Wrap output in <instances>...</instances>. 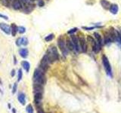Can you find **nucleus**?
<instances>
[{"label":"nucleus","mask_w":121,"mask_h":113,"mask_svg":"<svg viewBox=\"0 0 121 113\" xmlns=\"http://www.w3.org/2000/svg\"><path fill=\"white\" fill-rule=\"evenodd\" d=\"M8 106H9V109H11V105H10V104L8 105Z\"/></svg>","instance_id":"39"},{"label":"nucleus","mask_w":121,"mask_h":113,"mask_svg":"<svg viewBox=\"0 0 121 113\" xmlns=\"http://www.w3.org/2000/svg\"><path fill=\"white\" fill-rule=\"evenodd\" d=\"M77 28H73V29H70V30H68V31H67V33L68 34H70V35H72V34H73V33H74L75 32H77Z\"/></svg>","instance_id":"29"},{"label":"nucleus","mask_w":121,"mask_h":113,"mask_svg":"<svg viewBox=\"0 0 121 113\" xmlns=\"http://www.w3.org/2000/svg\"><path fill=\"white\" fill-rule=\"evenodd\" d=\"M95 28V26H91V27H86V26H83V27H82V29H84L86 30H92Z\"/></svg>","instance_id":"32"},{"label":"nucleus","mask_w":121,"mask_h":113,"mask_svg":"<svg viewBox=\"0 0 121 113\" xmlns=\"http://www.w3.org/2000/svg\"><path fill=\"white\" fill-rule=\"evenodd\" d=\"M17 100L21 105H24L26 104V95L23 92H20L17 95Z\"/></svg>","instance_id":"12"},{"label":"nucleus","mask_w":121,"mask_h":113,"mask_svg":"<svg viewBox=\"0 0 121 113\" xmlns=\"http://www.w3.org/2000/svg\"><path fill=\"white\" fill-rule=\"evenodd\" d=\"M12 113H16V110L14 108H12Z\"/></svg>","instance_id":"38"},{"label":"nucleus","mask_w":121,"mask_h":113,"mask_svg":"<svg viewBox=\"0 0 121 113\" xmlns=\"http://www.w3.org/2000/svg\"><path fill=\"white\" fill-rule=\"evenodd\" d=\"M14 75H15V70L14 69H12V70H11V77H14Z\"/></svg>","instance_id":"34"},{"label":"nucleus","mask_w":121,"mask_h":113,"mask_svg":"<svg viewBox=\"0 0 121 113\" xmlns=\"http://www.w3.org/2000/svg\"><path fill=\"white\" fill-rule=\"evenodd\" d=\"M79 48L82 52H86L87 50V45H86V39L83 36H80L79 38Z\"/></svg>","instance_id":"7"},{"label":"nucleus","mask_w":121,"mask_h":113,"mask_svg":"<svg viewBox=\"0 0 121 113\" xmlns=\"http://www.w3.org/2000/svg\"><path fill=\"white\" fill-rule=\"evenodd\" d=\"M94 36H95V38L98 44H99L101 46H102V44H103V41H102V39H101V36H100V34L98 33V32H94Z\"/></svg>","instance_id":"21"},{"label":"nucleus","mask_w":121,"mask_h":113,"mask_svg":"<svg viewBox=\"0 0 121 113\" xmlns=\"http://www.w3.org/2000/svg\"><path fill=\"white\" fill-rule=\"evenodd\" d=\"M0 29L6 35L11 34V26L5 23H0Z\"/></svg>","instance_id":"8"},{"label":"nucleus","mask_w":121,"mask_h":113,"mask_svg":"<svg viewBox=\"0 0 121 113\" xmlns=\"http://www.w3.org/2000/svg\"><path fill=\"white\" fill-rule=\"evenodd\" d=\"M22 77H23V71L21 69H19L17 71V81H21Z\"/></svg>","instance_id":"25"},{"label":"nucleus","mask_w":121,"mask_h":113,"mask_svg":"<svg viewBox=\"0 0 121 113\" xmlns=\"http://www.w3.org/2000/svg\"><path fill=\"white\" fill-rule=\"evenodd\" d=\"M33 93H43V85H39V84H36V83H34L33 86Z\"/></svg>","instance_id":"11"},{"label":"nucleus","mask_w":121,"mask_h":113,"mask_svg":"<svg viewBox=\"0 0 121 113\" xmlns=\"http://www.w3.org/2000/svg\"><path fill=\"white\" fill-rule=\"evenodd\" d=\"M17 89V83H14L13 87H12V93L13 94H14L15 93H16Z\"/></svg>","instance_id":"28"},{"label":"nucleus","mask_w":121,"mask_h":113,"mask_svg":"<svg viewBox=\"0 0 121 113\" xmlns=\"http://www.w3.org/2000/svg\"><path fill=\"white\" fill-rule=\"evenodd\" d=\"M22 2H24V4H28L30 3V0H21Z\"/></svg>","instance_id":"36"},{"label":"nucleus","mask_w":121,"mask_h":113,"mask_svg":"<svg viewBox=\"0 0 121 113\" xmlns=\"http://www.w3.org/2000/svg\"><path fill=\"white\" fill-rule=\"evenodd\" d=\"M37 5L39 7H43L45 5V2H44L43 0H39V1H38Z\"/></svg>","instance_id":"30"},{"label":"nucleus","mask_w":121,"mask_h":113,"mask_svg":"<svg viewBox=\"0 0 121 113\" xmlns=\"http://www.w3.org/2000/svg\"><path fill=\"white\" fill-rule=\"evenodd\" d=\"M100 3H101V6L106 10L110 9V7H111V2H110L109 1H108V0H101Z\"/></svg>","instance_id":"17"},{"label":"nucleus","mask_w":121,"mask_h":113,"mask_svg":"<svg viewBox=\"0 0 121 113\" xmlns=\"http://www.w3.org/2000/svg\"><path fill=\"white\" fill-rule=\"evenodd\" d=\"M2 3L4 5H5V7H9V3L10 2H12L13 0H1Z\"/></svg>","instance_id":"27"},{"label":"nucleus","mask_w":121,"mask_h":113,"mask_svg":"<svg viewBox=\"0 0 121 113\" xmlns=\"http://www.w3.org/2000/svg\"><path fill=\"white\" fill-rule=\"evenodd\" d=\"M26 111L27 113H34V109L31 104H28L26 107Z\"/></svg>","instance_id":"22"},{"label":"nucleus","mask_w":121,"mask_h":113,"mask_svg":"<svg viewBox=\"0 0 121 113\" xmlns=\"http://www.w3.org/2000/svg\"><path fill=\"white\" fill-rule=\"evenodd\" d=\"M21 66L26 73H29L30 69V64L29 62L26 61V60H24V61L21 62Z\"/></svg>","instance_id":"18"},{"label":"nucleus","mask_w":121,"mask_h":113,"mask_svg":"<svg viewBox=\"0 0 121 113\" xmlns=\"http://www.w3.org/2000/svg\"><path fill=\"white\" fill-rule=\"evenodd\" d=\"M50 61H49V59L48 57L47 54H45L44 55V56L43 57V59L41 60V62H40V65H39V68L40 69L44 71V72H46L48 69V67H49V64H50Z\"/></svg>","instance_id":"5"},{"label":"nucleus","mask_w":121,"mask_h":113,"mask_svg":"<svg viewBox=\"0 0 121 113\" xmlns=\"http://www.w3.org/2000/svg\"><path fill=\"white\" fill-rule=\"evenodd\" d=\"M0 85H2V81H1V79H0Z\"/></svg>","instance_id":"40"},{"label":"nucleus","mask_w":121,"mask_h":113,"mask_svg":"<svg viewBox=\"0 0 121 113\" xmlns=\"http://www.w3.org/2000/svg\"><path fill=\"white\" fill-rule=\"evenodd\" d=\"M102 63H103V66H104V68L106 71L107 75L110 77H112V69H111V64L109 63L108 57L104 55L102 56Z\"/></svg>","instance_id":"3"},{"label":"nucleus","mask_w":121,"mask_h":113,"mask_svg":"<svg viewBox=\"0 0 121 113\" xmlns=\"http://www.w3.org/2000/svg\"><path fill=\"white\" fill-rule=\"evenodd\" d=\"M16 45L17 47H20L21 45V38H18V39L16 40Z\"/></svg>","instance_id":"31"},{"label":"nucleus","mask_w":121,"mask_h":113,"mask_svg":"<svg viewBox=\"0 0 121 113\" xmlns=\"http://www.w3.org/2000/svg\"><path fill=\"white\" fill-rule=\"evenodd\" d=\"M37 110H38V113H45L43 112V110L41 108H39V109H37Z\"/></svg>","instance_id":"35"},{"label":"nucleus","mask_w":121,"mask_h":113,"mask_svg":"<svg viewBox=\"0 0 121 113\" xmlns=\"http://www.w3.org/2000/svg\"><path fill=\"white\" fill-rule=\"evenodd\" d=\"M17 31L20 34H24L26 32V28L24 27V26H17Z\"/></svg>","instance_id":"26"},{"label":"nucleus","mask_w":121,"mask_h":113,"mask_svg":"<svg viewBox=\"0 0 121 113\" xmlns=\"http://www.w3.org/2000/svg\"><path fill=\"white\" fill-rule=\"evenodd\" d=\"M54 37H55V35L53 33H51V34H49V35H48L47 36H45V41H47V42H48V41H51L53 40V39H54Z\"/></svg>","instance_id":"23"},{"label":"nucleus","mask_w":121,"mask_h":113,"mask_svg":"<svg viewBox=\"0 0 121 113\" xmlns=\"http://www.w3.org/2000/svg\"><path fill=\"white\" fill-rule=\"evenodd\" d=\"M46 54L51 63L56 61V60H58L59 59V54H58V50H57L56 47L54 46V45H52V46L48 48Z\"/></svg>","instance_id":"2"},{"label":"nucleus","mask_w":121,"mask_h":113,"mask_svg":"<svg viewBox=\"0 0 121 113\" xmlns=\"http://www.w3.org/2000/svg\"><path fill=\"white\" fill-rule=\"evenodd\" d=\"M29 44V40L26 37H22L21 38V45L26 46Z\"/></svg>","instance_id":"24"},{"label":"nucleus","mask_w":121,"mask_h":113,"mask_svg":"<svg viewBox=\"0 0 121 113\" xmlns=\"http://www.w3.org/2000/svg\"><path fill=\"white\" fill-rule=\"evenodd\" d=\"M118 5L117 4H111V7H110V12L113 14H117L118 12Z\"/></svg>","instance_id":"16"},{"label":"nucleus","mask_w":121,"mask_h":113,"mask_svg":"<svg viewBox=\"0 0 121 113\" xmlns=\"http://www.w3.org/2000/svg\"><path fill=\"white\" fill-rule=\"evenodd\" d=\"M13 57H14V64H17V59H16V56H14Z\"/></svg>","instance_id":"37"},{"label":"nucleus","mask_w":121,"mask_h":113,"mask_svg":"<svg viewBox=\"0 0 121 113\" xmlns=\"http://www.w3.org/2000/svg\"><path fill=\"white\" fill-rule=\"evenodd\" d=\"M71 40L72 41H73V45H74V50L76 51H79V50H80V48H79V39H78V38L74 36V35H72L71 36Z\"/></svg>","instance_id":"9"},{"label":"nucleus","mask_w":121,"mask_h":113,"mask_svg":"<svg viewBox=\"0 0 121 113\" xmlns=\"http://www.w3.org/2000/svg\"><path fill=\"white\" fill-rule=\"evenodd\" d=\"M19 54L21 56L22 58H26L28 56V54H29V51L27 48H21L20 50H19Z\"/></svg>","instance_id":"13"},{"label":"nucleus","mask_w":121,"mask_h":113,"mask_svg":"<svg viewBox=\"0 0 121 113\" xmlns=\"http://www.w3.org/2000/svg\"><path fill=\"white\" fill-rule=\"evenodd\" d=\"M58 45L60 48V50L61 51L62 54L64 56H67V53H68V49L66 46V41H64V39H63L62 36H60L58 39Z\"/></svg>","instance_id":"4"},{"label":"nucleus","mask_w":121,"mask_h":113,"mask_svg":"<svg viewBox=\"0 0 121 113\" xmlns=\"http://www.w3.org/2000/svg\"><path fill=\"white\" fill-rule=\"evenodd\" d=\"M112 39H111V36H110L109 35V33L108 32H106L104 33V43L105 44H108L110 43H111L112 42Z\"/></svg>","instance_id":"20"},{"label":"nucleus","mask_w":121,"mask_h":113,"mask_svg":"<svg viewBox=\"0 0 121 113\" xmlns=\"http://www.w3.org/2000/svg\"><path fill=\"white\" fill-rule=\"evenodd\" d=\"M17 26L15 24H11V34L12 36H15L17 32Z\"/></svg>","instance_id":"19"},{"label":"nucleus","mask_w":121,"mask_h":113,"mask_svg":"<svg viewBox=\"0 0 121 113\" xmlns=\"http://www.w3.org/2000/svg\"><path fill=\"white\" fill-rule=\"evenodd\" d=\"M66 46L68 49V51H73L74 50V45L73 41H72L71 39H66Z\"/></svg>","instance_id":"14"},{"label":"nucleus","mask_w":121,"mask_h":113,"mask_svg":"<svg viewBox=\"0 0 121 113\" xmlns=\"http://www.w3.org/2000/svg\"><path fill=\"white\" fill-rule=\"evenodd\" d=\"M87 41H89V42L92 44V50L95 53H98V52H99L101 51V46L99 44H98L97 41H95V40L92 36H87Z\"/></svg>","instance_id":"6"},{"label":"nucleus","mask_w":121,"mask_h":113,"mask_svg":"<svg viewBox=\"0 0 121 113\" xmlns=\"http://www.w3.org/2000/svg\"><path fill=\"white\" fill-rule=\"evenodd\" d=\"M109 35L111 36V39L113 41H117V33H116V30L113 29V27L110 28L109 29Z\"/></svg>","instance_id":"15"},{"label":"nucleus","mask_w":121,"mask_h":113,"mask_svg":"<svg viewBox=\"0 0 121 113\" xmlns=\"http://www.w3.org/2000/svg\"><path fill=\"white\" fill-rule=\"evenodd\" d=\"M11 6L12 8L16 11H18V10H21L22 8H23V5H22V3L20 0H13L12 2V4H11Z\"/></svg>","instance_id":"10"},{"label":"nucleus","mask_w":121,"mask_h":113,"mask_svg":"<svg viewBox=\"0 0 121 113\" xmlns=\"http://www.w3.org/2000/svg\"><path fill=\"white\" fill-rule=\"evenodd\" d=\"M33 79L34 83L39 85H44L45 82V72L42 70L40 68H38L34 70Z\"/></svg>","instance_id":"1"},{"label":"nucleus","mask_w":121,"mask_h":113,"mask_svg":"<svg viewBox=\"0 0 121 113\" xmlns=\"http://www.w3.org/2000/svg\"><path fill=\"white\" fill-rule=\"evenodd\" d=\"M0 18H2V19H4V20H9V17H8V16H5V15H3V14H0Z\"/></svg>","instance_id":"33"}]
</instances>
